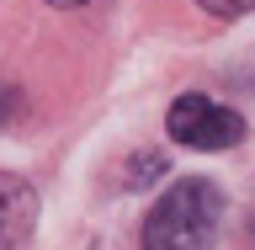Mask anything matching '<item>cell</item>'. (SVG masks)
<instances>
[{
	"label": "cell",
	"instance_id": "cell-7",
	"mask_svg": "<svg viewBox=\"0 0 255 250\" xmlns=\"http://www.w3.org/2000/svg\"><path fill=\"white\" fill-rule=\"evenodd\" d=\"M48 5H85V0H48Z\"/></svg>",
	"mask_w": 255,
	"mask_h": 250
},
{
	"label": "cell",
	"instance_id": "cell-3",
	"mask_svg": "<svg viewBox=\"0 0 255 250\" xmlns=\"http://www.w3.org/2000/svg\"><path fill=\"white\" fill-rule=\"evenodd\" d=\"M37 229V192L32 181L0 171V250H21Z\"/></svg>",
	"mask_w": 255,
	"mask_h": 250
},
{
	"label": "cell",
	"instance_id": "cell-1",
	"mask_svg": "<svg viewBox=\"0 0 255 250\" xmlns=\"http://www.w3.org/2000/svg\"><path fill=\"white\" fill-rule=\"evenodd\" d=\"M223 224V192L202 176L175 181L143 224V250H213Z\"/></svg>",
	"mask_w": 255,
	"mask_h": 250
},
{
	"label": "cell",
	"instance_id": "cell-5",
	"mask_svg": "<svg viewBox=\"0 0 255 250\" xmlns=\"http://www.w3.org/2000/svg\"><path fill=\"white\" fill-rule=\"evenodd\" d=\"M197 5H207V11H213V16H223V21H229V16L255 11V0H197Z\"/></svg>",
	"mask_w": 255,
	"mask_h": 250
},
{
	"label": "cell",
	"instance_id": "cell-4",
	"mask_svg": "<svg viewBox=\"0 0 255 250\" xmlns=\"http://www.w3.org/2000/svg\"><path fill=\"white\" fill-rule=\"evenodd\" d=\"M159 171H165V155H138V160H133V176H128V187H149Z\"/></svg>",
	"mask_w": 255,
	"mask_h": 250
},
{
	"label": "cell",
	"instance_id": "cell-2",
	"mask_svg": "<svg viewBox=\"0 0 255 250\" xmlns=\"http://www.w3.org/2000/svg\"><path fill=\"white\" fill-rule=\"evenodd\" d=\"M175 144H186V149H234L245 139V117L234 107H223L213 96H181L165 117Z\"/></svg>",
	"mask_w": 255,
	"mask_h": 250
},
{
	"label": "cell",
	"instance_id": "cell-6",
	"mask_svg": "<svg viewBox=\"0 0 255 250\" xmlns=\"http://www.w3.org/2000/svg\"><path fill=\"white\" fill-rule=\"evenodd\" d=\"M16 112H21V91H11V85H0V123H11Z\"/></svg>",
	"mask_w": 255,
	"mask_h": 250
}]
</instances>
